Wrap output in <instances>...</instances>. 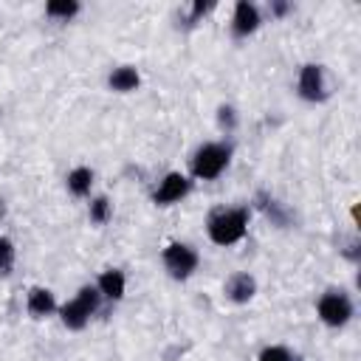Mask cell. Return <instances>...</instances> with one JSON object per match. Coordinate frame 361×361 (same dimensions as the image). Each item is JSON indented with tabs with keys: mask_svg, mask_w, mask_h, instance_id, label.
Segmentation results:
<instances>
[{
	"mask_svg": "<svg viewBox=\"0 0 361 361\" xmlns=\"http://www.w3.org/2000/svg\"><path fill=\"white\" fill-rule=\"evenodd\" d=\"M245 226H248L245 209H223V212L209 217V237L217 245H231V243L243 240Z\"/></svg>",
	"mask_w": 361,
	"mask_h": 361,
	"instance_id": "cell-1",
	"label": "cell"
},
{
	"mask_svg": "<svg viewBox=\"0 0 361 361\" xmlns=\"http://www.w3.org/2000/svg\"><path fill=\"white\" fill-rule=\"evenodd\" d=\"M99 299H102V293H99V288H82L79 293H76V299H71L68 305H62V322H65V327H71V330H82L85 324H87V319L99 310Z\"/></svg>",
	"mask_w": 361,
	"mask_h": 361,
	"instance_id": "cell-2",
	"label": "cell"
},
{
	"mask_svg": "<svg viewBox=\"0 0 361 361\" xmlns=\"http://www.w3.org/2000/svg\"><path fill=\"white\" fill-rule=\"evenodd\" d=\"M228 158H231V149L226 144H203L192 158V172H195V178L212 180L226 169Z\"/></svg>",
	"mask_w": 361,
	"mask_h": 361,
	"instance_id": "cell-3",
	"label": "cell"
},
{
	"mask_svg": "<svg viewBox=\"0 0 361 361\" xmlns=\"http://www.w3.org/2000/svg\"><path fill=\"white\" fill-rule=\"evenodd\" d=\"M319 319L330 327H341L353 319V302L347 293L341 290H327L322 299H319Z\"/></svg>",
	"mask_w": 361,
	"mask_h": 361,
	"instance_id": "cell-4",
	"label": "cell"
},
{
	"mask_svg": "<svg viewBox=\"0 0 361 361\" xmlns=\"http://www.w3.org/2000/svg\"><path fill=\"white\" fill-rule=\"evenodd\" d=\"M164 265L175 279H186L197 268V251L186 243H172L164 248Z\"/></svg>",
	"mask_w": 361,
	"mask_h": 361,
	"instance_id": "cell-5",
	"label": "cell"
},
{
	"mask_svg": "<svg viewBox=\"0 0 361 361\" xmlns=\"http://www.w3.org/2000/svg\"><path fill=\"white\" fill-rule=\"evenodd\" d=\"M299 96H302L305 102H322V99L327 96L322 65H305V68L299 71Z\"/></svg>",
	"mask_w": 361,
	"mask_h": 361,
	"instance_id": "cell-6",
	"label": "cell"
},
{
	"mask_svg": "<svg viewBox=\"0 0 361 361\" xmlns=\"http://www.w3.org/2000/svg\"><path fill=\"white\" fill-rule=\"evenodd\" d=\"M186 192H189V180H186V175H180V172H169V175L161 180V186L155 189V203H158V206L178 203Z\"/></svg>",
	"mask_w": 361,
	"mask_h": 361,
	"instance_id": "cell-7",
	"label": "cell"
},
{
	"mask_svg": "<svg viewBox=\"0 0 361 361\" xmlns=\"http://www.w3.org/2000/svg\"><path fill=\"white\" fill-rule=\"evenodd\" d=\"M257 25H259V11H257V6L240 0L237 8H234V20H231L234 34H237V37H248V34L257 31Z\"/></svg>",
	"mask_w": 361,
	"mask_h": 361,
	"instance_id": "cell-8",
	"label": "cell"
},
{
	"mask_svg": "<svg viewBox=\"0 0 361 361\" xmlns=\"http://www.w3.org/2000/svg\"><path fill=\"white\" fill-rule=\"evenodd\" d=\"M254 293H257V282H254V276H248V274H234V276L226 282V296H228L231 302H237V305L248 302Z\"/></svg>",
	"mask_w": 361,
	"mask_h": 361,
	"instance_id": "cell-9",
	"label": "cell"
},
{
	"mask_svg": "<svg viewBox=\"0 0 361 361\" xmlns=\"http://www.w3.org/2000/svg\"><path fill=\"white\" fill-rule=\"evenodd\" d=\"M56 310V302H54V293L45 290V288H31L28 290V313L42 319V316H51Z\"/></svg>",
	"mask_w": 361,
	"mask_h": 361,
	"instance_id": "cell-10",
	"label": "cell"
},
{
	"mask_svg": "<svg viewBox=\"0 0 361 361\" xmlns=\"http://www.w3.org/2000/svg\"><path fill=\"white\" fill-rule=\"evenodd\" d=\"M99 293L102 296H107V299H121L124 296V274L121 271H116V268H110V271H104L102 276H99Z\"/></svg>",
	"mask_w": 361,
	"mask_h": 361,
	"instance_id": "cell-11",
	"label": "cell"
},
{
	"mask_svg": "<svg viewBox=\"0 0 361 361\" xmlns=\"http://www.w3.org/2000/svg\"><path fill=\"white\" fill-rule=\"evenodd\" d=\"M138 82H141V79H138V71L130 68V65H121V68H116V71L110 73V87L118 90V93H130V90H135Z\"/></svg>",
	"mask_w": 361,
	"mask_h": 361,
	"instance_id": "cell-12",
	"label": "cell"
},
{
	"mask_svg": "<svg viewBox=\"0 0 361 361\" xmlns=\"http://www.w3.org/2000/svg\"><path fill=\"white\" fill-rule=\"evenodd\" d=\"M90 183H93V172L87 166H76L71 175H68V189L76 195V197H85L90 192Z\"/></svg>",
	"mask_w": 361,
	"mask_h": 361,
	"instance_id": "cell-13",
	"label": "cell"
},
{
	"mask_svg": "<svg viewBox=\"0 0 361 361\" xmlns=\"http://www.w3.org/2000/svg\"><path fill=\"white\" fill-rule=\"evenodd\" d=\"M45 11H48L51 17L68 20V17H73V14L79 11V3H73V0H51V3L45 6Z\"/></svg>",
	"mask_w": 361,
	"mask_h": 361,
	"instance_id": "cell-14",
	"label": "cell"
},
{
	"mask_svg": "<svg viewBox=\"0 0 361 361\" xmlns=\"http://www.w3.org/2000/svg\"><path fill=\"white\" fill-rule=\"evenodd\" d=\"M11 265H14V245L8 237H0V274L6 276L11 271Z\"/></svg>",
	"mask_w": 361,
	"mask_h": 361,
	"instance_id": "cell-15",
	"label": "cell"
},
{
	"mask_svg": "<svg viewBox=\"0 0 361 361\" xmlns=\"http://www.w3.org/2000/svg\"><path fill=\"white\" fill-rule=\"evenodd\" d=\"M90 220L93 223H107L110 220V200L107 197H96L90 203Z\"/></svg>",
	"mask_w": 361,
	"mask_h": 361,
	"instance_id": "cell-16",
	"label": "cell"
},
{
	"mask_svg": "<svg viewBox=\"0 0 361 361\" xmlns=\"http://www.w3.org/2000/svg\"><path fill=\"white\" fill-rule=\"evenodd\" d=\"M257 361H296V358H293L290 350H285V347H265Z\"/></svg>",
	"mask_w": 361,
	"mask_h": 361,
	"instance_id": "cell-17",
	"label": "cell"
}]
</instances>
